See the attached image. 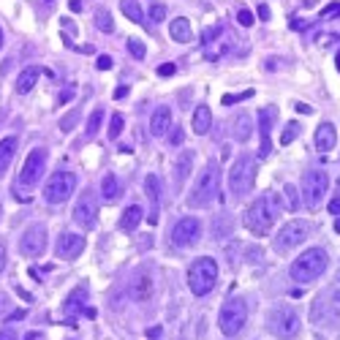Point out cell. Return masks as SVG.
I'll return each mask as SVG.
<instances>
[{"mask_svg":"<svg viewBox=\"0 0 340 340\" xmlns=\"http://www.w3.org/2000/svg\"><path fill=\"white\" fill-rule=\"evenodd\" d=\"M283 210V202L275 191H264L262 196H256L250 202V207L245 210V226L253 234H267V231L275 226L278 215Z\"/></svg>","mask_w":340,"mask_h":340,"instance_id":"cell-1","label":"cell"},{"mask_svg":"<svg viewBox=\"0 0 340 340\" xmlns=\"http://www.w3.org/2000/svg\"><path fill=\"white\" fill-rule=\"evenodd\" d=\"M326 267H329V253L324 248H308L302 256H297L291 262L289 275H291V281L305 286V283H313L316 278H321L326 272Z\"/></svg>","mask_w":340,"mask_h":340,"instance_id":"cell-2","label":"cell"},{"mask_svg":"<svg viewBox=\"0 0 340 340\" xmlns=\"http://www.w3.org/2000/svg\"><path fill=\"white\" fill-rule=\"evenodd\" d=\"M218 193H221V163L207 161V166L196 177V185H193V191L188 196V204L191 207H210L218 199Z\"/></svg>","mask_w":340,"mask_h":340,"instance_id":"cell-3","label":"cell"},{"mask_svg":"<svg viewBox=\"0 0 340 340\" xmlns=\"http://www.w3.org/2000/svg\"><path fill=\"white\" fill-rule=\"evenodd\" d=\"M310 321L316 326H340V289H326L313 299L310 308Z\"/></svg>","mask_w":340,"mask_h":340,"instance_id":"cell-4","label":"cell"},{"mask_svg":"<svg viewBox=\"0 0 340 340\" xmlns=\"http://www.w3.org/2000/svg\"><path fill=\"white\" fill-rule=\"evenodd\" d=\"M215 283H218V262L215 259L202 256L188 267V289L196 297H207L215 289Z\"/></svg>","mask_w":340,"mask_h":340,"instance_id":"cell-5","label":"cell"},{"mask_svg":"<svg viewBox=\"0 0 340 340\" xmlns=\"http://www.w3.org/2000/svg\"><path fill=\"white\" fill-rule=\"evenodd\" d=\"M253 183H256V158L250 152H239V158H234L229 172V188L239 199L245 193H250Z\"/></svg>","mask_w":340,"mask_h":340,"instance_id":"cell-6","label":"cell"},{"mask_svg":"<svg viewBox=\"0 0 340 340\" xmlns=\"http://www.w3.org/2000/svg\"><path fill=\"white\" fill-rule=\"evenodd\" d=\"M267 326H270V332L275 337L289 340V337L299 335V329H302V318H299V313L291 308V305H278V308H272L270 316H267Z\"/></svg>","mask_w":340,"mask_h":340,"instance_id":"cell-7","label":"cell"},{"mask_svg":"<svg viewBox=\"0 0 340 340\" xmlns=\"http://www.w3.org/2000/svg\"><path fill=\"white\" fill-rule=\"evenodd\" d=\"M245 324H248V305L237 297L226 299L221 313H218V326H221V332L226 337H234L245 329Z\"/></svg>","mask_w":340,"mask_h":340,"instance_id":"cell-8","label":"cell"},{"mask_svg":"<svg viewBox=\"0 0 340 340\" xmlns=\"http://www.w3.org/2000/svg\"><path fill=\"white\" fill-rule=\"evenodd\" d=\"M46 158H49V152H46L44 147H36V150H30V155L25 158V163H22V172H19V177H17V196L22 199V191H30L33 185L38 183V180L44 177V166H46Z\"/></svg>","mask_w":340,"mask_h":340,"instance_id":"cell-9","label":"cell"},{"mask_svg":"<svg viewBox=\"0 0 340 340\" xmlns=\"http://www.w3.org/2000/svg\"><path fill=\"white\" fill-rule=\"evenodd\" d=\"M326 191H329V175H326L324 169L305 172V177H302V193H299V196H302V202L308 204L310 210L321 207Z\"/></svg>","mask_w":340,"mask_h":340,"instance_id":"cell-10","label":"cell"},{"mask_svg":"<svg viewBox=\"0 0 340 340\" xmlns=\"http://www.w3.org/2000/svg\"><path fill=\"white\" fill-rule=\"evenodd\" d=\"M74 188H76L74 172L57 169L55 175L46 180V185H44V202L46 204H63V202H68V199H71Z\"/></svg>","mask_w":340,"mask_h":340,"instance_id":"cell-11","label":"cell"},{"mask_svg":"<svg viewBox=\"0 0 340 340\" xmlns=\"http://www.w3.org/2000/svg\"><path fill=\"white\" fill-rule=\"evenodd\" d=\"M308 234H310V223L302 221V218H294V221L281 226V231L275 234L272 245H275L278 253H286V250L297 248V245H302L305 239H308Z\"/></svg>","mask_w":340,"mask_h":340,"instance_id":"cell-12","label":"cell"},{"mask_svg":"<svg viewBox=\"0 0 340 340\" xmlns=\"http://www.w3.org/2000/svg\"><path fill=\"white\" fill-rule=\"evenodd\" d=\"M169 237H172V245H177V248H191V245H196L202 239V223H199V218H191V215L180 218L172 226Z\"/></svg>","mask_w":340,"mask_h":340,"instance_id":"cell-13","label":"cell"},{"mask_svg":"<svg viewBox=\"0 0 340 340\" xmlns=\"http://www.w3.org/2000/svg\"><path fill=\"white\" fill-rule=\"evenodd\" d=\"M46 250V226L33 223L25 229V234L19 237V253L28 259H36Z\"/></svg>","mask_w":340,"mask_h":340,"instance_id":"cell-14","label":"cell"},{"mask_svg":"<svg viewBox=\"0 0 340 340\" xmlns=\"http://www.w3.org/2000/svg\"><path fill=\"white\" fill-rule=\"evenodd\" d=\"M74 221L82 226V229H93L98 223V199L90 188L79 196L76 207H74Z\"/></svg>","mask_w":340,"mask_h":340,"instance_id":"cell-15","label":"cell"},{"mask_svg":"<svg viewBox=\"0 0 340 340\" xmlns=\"http://www.w3.org/2000/svg\"><path fill=\"white\" fill-rule=\"evenodd\" d=\"M155 294V275L150 267H139L131 278V299L133 302H147Z\"/></svg>","mask_w":340,"mask_h":340,"instance_id":"cell-16","label":"cell"},{"mask_svg":"<svg viewBox=\"0 0 340 340\" xmlns=\"http://www.w3.org/2000/svg\"><path fill=\"white\" fill-rule=\"evenodd\" d=\"M278 120V106H262L259 112V133H262V147H259V158H267L272 152V142H270V133L272 125Z\"/></svg>","mask_w":340,"mask_h":340,"instance_id":"cell-17","label":"cell"},{"mask_svg":"<svg viewBox=\"0 0 340 340\" xmlns=\"http://www.w3.org/2000/svg\"><path fill=\"white\" fill-rule=\"evenodd\" d=\"M144 193L150 199V215H144V218H147V223L155 226L158 218H161V180H158V175L144 177Z\"/></svg>","mask_w":340,"mask_h":340,"instance_id":"cell-18","label":"cell"},{"mask_svg":"<svg viewBox=\"0 0 340 340\" xmlns=\"http://www.w3.org/2000/svg\"><path fill=\"white\" fill-rule=\"evenodd\" d=\"M88 289H84V286H76L74 291H71L68 297H65V316H68V324H74L76 321V316L79 313H88Z\"/></svg>","mask_w":340,"mask_h":340,"instance_id":"cell-19","label":"cell"},{"mask_svg":"<svg viewBox=\"0 0 340 340\" xmlns=\"http://www.w3.org/2000/svg\"><path fill=\"white\" fill-rule=\"evenodd\" d=\"M82 250H84V237H79V234H63L55 248L57 259H76Z\"/></svg>","mask_w":340,"mask_h":340,"instance_id":"cell-20","label":"cell"},{"mask_svg":"<svg viewBox=\"0 0 340 340\" xmlns=\"http://www.w3.org/2000/svg\"><path fill=\"white\" fill-rule=\"evenodd\" d=\"M191 169H193V150H183V152L177 155V161H175V172H172V177H175V188H177V191L185 185V180H188Z\"/></svg>","mask_w":340,"mask_h":340,"instance_id":"cell-21","label":"cell"},{"mask_svg":"<svg viewBox=\"0 0 340 340\" xmlns=\"http://www.w3.org/2000/svg\"><path fill=\"white\" fill-rule=\"evenodd\" d=\"M172 131V109L169 106H158L150 117V133L152 136H166Z\"/></svg>","mask_w":340,"mask_h":340,"instance_id":"cell-22","label":"cell"},{"mask_svg":"<svg viewBox=\"0 0 340 340\" xmlns=\"http://www.w3.org/2000/svg\"><path fill=\"white\" fill-rule=\"evenodd\" d=\"M335 144H337V131H335V125H332V123H321V125L316 128V147L321 150V152H329Z\"/></svg>","mask_w":340,"mask_h":340,"instance_id":"cell-23","label":"cell"},{"mask_svg":"<svg viewBox=\"0 0 340 340\" xmlns=\"http://www.w3.org/2000/svg\"><path fill=\"white\" fill-rule=\"evenodd\" d=\"M191 125H193V133H199V136H204V133H210L212 128V109L210 106H196V112H193L191 117Z\"/></svg>","mask_w":340,"mask_h":340,"instance_id":"cell-24","label":"cell"},{"mask_svg":"<svg viewBox=\"0 0 340 340\" xmlns=\"http://www.w3.org/2000/svg\"><path fill=\"white\" fill-rule=\"evenodd\" d=\"M169 36L175 38L177 44H191V41H193V28H191V22H188L185 17L172 19V25H169Z\"/></svg>","mask_w":340,"mask_h":340,"instance_id":"cell-25","label":"cell"},{"mask_svg":"<svg viewBox=\"0 0 340 340\" xmlns=\"http://www.w3.org/2000/svg\"><path fill=\"white\" fill-rule=\"evenodd\" d=\"M142 218H144V210L139 207V204H128V207L123 210V215H120V229L136 231V226L142 223Z\"/></svg>","mask_w":340,"mask_h":340,"instance_id":"cell-26","label":"cell"},{"mask_svg":"<svg viewBox=\"0 0 340 340\" xmlns=\"http://www.w3.org/2000/svg\"><path fill=\"white\" fill-rule=\"evenodd\" d=\"M38 76H41V68H38V65H28V68H22V74H19V79H17V93H19V96H25V93H30L33 88H36Z\"/></svg>","mask_w":340,"mask_h":340,"instance_id":"cell-27","label":"cell"},{"mask_svg":"<svg viewBox=\"0 0 340 340\" xmlns=\"http://www.w3.org/2000/svg\"><path fill=\"white\" fill-rule=\"evenodd\" d=\"M250 133H253V123H250V117L245 115V112H239V115L234 117V123H231V136H234L237 142H248Z\"/></svg>","mask_w":340,"mask_h":340,"instance_id":"cell-28","label":"cell"},{"mask_svg":"<svg viewBox=\"0 0 340 340\" xmlns=\"http://www.w3.org/2000/svg\"><path fill=\"white\" fill-rule=\"evenodd\" d=\"M14 155H17V139L14 136L0 139V172L9 169V163L14 161Z\"/></svg>","mask_w":340,"mask_h":340,"instance_id":"cell-29","label":"cell"},{"mask_svg":"<svg viewBox=\"0 0 340 340\" xmlns=\"http://www.w3.org/2000/svg\"><path fill=\"white\" fill-rule=\"evenodd\" d=\"M101 193H104V199L106 202H117L120 199V180L112 175H104V180H101Z\"/></svg>","mask_w":340,"mask_h":340,"instance_id":"cell-30","label":"cell"},{"mask_svg":"<svg viewBox=\"0 0 340 340\" xmlns=\"http://www.w3.org/2000/svg\"><path fill=\"white\" fill-rule=\"evenodd\" d=\"M281 202L286 204V210H289V212H297V210H299V204H302V196H299L297 185H291V183H286V185H283V196H281Z\"/></svg>","mask_w":340,"mask_h":340,"instance_id":"cell-31","label":"cell"},{"mask_svg":"<svg viewBox=\"0 0 340 340\" xmlns=\"http://www.w3.org/2000/svg\"><path fill=\"white\" fill-rule=\"evenodd\" d=\"M120 9H123V14L128 17L133 25H142V22H144V14H142V6H139V0H120Z\"/></svg>","mask_w":340,"mask_h":340,"instance_id":"cell-32","label":"cell"},{"mask_svg":"<svg viewBox=\"0 0 340 340\" xmlns=\"http://www.w3.org/2000/svg\"><path fill=\"white\" fill-rule=\"evenodd\" d=\"M104 115L106 112L98 106V109H93V115L88 117V128H84V133H88V139H93L98 131H101V123H104Z\"/></svg>","mask_w":340,"mask_h":340,"instance_id":"cell-33","label":"cell"},{"mask_svg":"<svg viewBox=\"0 0 340 340\" xmlns=\"http://www.w3.org/2000/svg\"><path fill=\"white\" fill-rule=\"evenodd\" d=\"M96 28L101 33H112V30H115V19H112V14L106 9H96Z\"/></svg>","mask_w":340,"mask_h":340,"instance_id":"cell-34","label":"cell"},{"mask_svg":"<svg viewBox=\"0 0 340 340\" xmlns=\"http://www.w3.org/2000/svg\"><path fill=\"white\" fill-rule=\"evenodd\" d=\"M123 128H125V117L120 115V112H115V115H112V120H109V128H106L109 139H117L120 133H123Z\"/></svg>","mask_w":340,"mask_h":340,"instance_id":"cell-35","label":"cell"},{"mask_svg":"<svg viewBox=\"0 0 340 340\" xmlns=\"http://www.w3.org/2000/svg\"><path fill=\"white\" fill-rule=\"evenodd\" d=\"M297 136H299V123H289L281 133V144H291Z\"/></svg>","mask_w":340,"mask_h":340,"instance_id":"cell-36","label":"cell"},{"mask_svg":"<svg viewBox=\"0 0 340 340\" xmlns=\"http://www.w3.org/2000/svg\"><path fill=\"white\" fill-rule=\"evenodd\" d=\"M150 19H152V25H161L166 19V6L163 3H150Z\"/></svg>","mask_w":340,"mask_h":340,"instance_id":"cell-37","label":"cell"},{"mask_svg":"<svg viewBox=\"0 0 340 340\" xmlns=\"http://www.w3.org/2000/svg\"><path fill=\"white\" fill-rule=\"evenodd\" d=\"M79 115H82V112H79V109H71L68 112V117H63V120H60V131H71V128H74V125L79 123Z\"/></svg>","mask_w":340,"mask_h":340,"instance_id":"cell-38","label":"cell"},{"mask_svg":"<svg viewBox=\"0 0 340 340\" xmlns=\"http://www.w3.org/2000/svg\"><path fill=\"white\" fill-rule=\"evenodd\" d=\"M128 52L136 60H142L144 55H147V46H144V41H139V38H131V41H128Z\"/></svg>","mask_w":340,"mask_h":340,"instance_id":"cell-39","label":"cell"},{"mask_svg":"<svg viewBox=\"0 0 340 340\" xmlns=\"http://www.w3.org/2000/svg\"><path fill=\"white\" fill-rule=\"evenodd\" d=\"M183 139H185L183 128H180V125H172V131H169V144H172V147H180V144H183Z\"/></svg>","mask_w":340,"mask_h":340,"instance_id":"cell-40","label":"cell"},{"mask_svg":"<svg viewBox=\"0 0 340 340\" xmlns=\"http://www.w3.org/2000/svg\"><path fill=\"white\" fill-rule=\"evenodd\" d=\"M237 22L242 25V28H250V25H253V14H250L248 9H239L237 11Z\"/></svg>","mask_w":340,"mask_h":340,"instance_id":"cell-41","label":"cell"},{"mask_svg":"<svg viewBox=\"0 0 340 340\" xmlns=\"http://www.w3.org/2000/svg\"><path fill=\"white\" fill-rule=\"evenodd\" d=\"M335 17H340V3H329L321 11V19H335Z\"/></svg>","mask_w":340,"mask_h":340,"instance_id":"cell-42","label":"cell"},{"mask_svg":"<svg viewBox=\"0 0 340 340\" xmlns=\"http://www.w3.org/2000/svg\"><path fill=\"white\" fill-rule=\"evenodd\" d=\"M96 65H98V71H109L112 65H115V60H112L109 55H101V57H98V63H96Z\"/></svg>","mask_w":340,"mask_h":340,"instance_id":"cell-43","label":"cell"},{"mask_svg":"<svg viewBox=\"0 0 340 340\" xmlns=\"http://www.w3.org/2000/svg\"><path fill=\"white\" fill-rule=\"evenodd\" d=\"M177 71V65L175 63H163V65H158V76H172Z\"/></svg>","mask_w":340,"mask_h":340,"instance_id":"cell-44","label":"cell"},{"mask_svg":"<svg viewBox=\"0 0 340 340\" xmlns=\"http://www.w3.org/2000/svg\"><path fill=\"white\" fill-rule=\"evenodd\" d=\"M25 316H28V310L19 308V310H14V313H9V316H6V321H22Z\"/></svg>","mask_w":340,"mask_h":340,"instance_id":"cell-45","label":"cell"},{"mask_svg":"<svg viewBox=\"0 0 340 340\" xmlns=\"http://www.w3.org/2000/svg\"><path fill=\"white\" fill-rule=\"evenodd\" d=\"M71 98H74V88H65V90L57 96V104H68Z\"/></svg>","mask_w":340,"mask_h":340,"instance_id":"cell-46","label":"cell"},{"mask_svg":"<svg viewBox=\"0 0 340 340\" xmlns=\"http://www.w3.org/2000/svg\"><path fill=\"white\" fill-rule=\"evenodd\" d=\"M0 340H19V337L11 326H3V329H0Z\"/></svg>","mask_w":340,"mask_h":340,"instance_id":"cell-47","label":"cell"},{"mask_svg":"<svg viewBox=\"0 0 340 340\" xmlns=\"http://www.w3.org/2000/svg\"><path fill=\"white\" fill-rule=\"evenodd\" d=\"M253 93L248 90V93H242V96H223V104H234V101H239V98H250Z\"/></svg>","mask_w":340,"mask_h":340,"instance_id":"cell-48","label":"cell"},{"mask_svg":"<svg viewBox=\"0 0 340 340\" xmlns=\"http://www.w3.org/2000/svg\"><path fill=\"white\" fill-rule=\"evenodd\" d=\"M9 305H11V302H9V297H6L3 291H0V316H3L6 310H9Z\"/></svg>","mask_w":340,"mask_h":340,"instance_id":"cell-49","label":"cell"},{"mask_svg":"<svg viewBox=\"0 0 340 340\" xmlns=\"http://www.w3.org/2000/svg\"><path fill=\"white\" fill-rule=\"evenodd\" d=\"M329 212H332V215H340V196L329 202Z\"/></svg>","mask_w":340,"mask_h":340,"instance_id":"cell-50","label":"cell"},{"mask_svg":"<svg viewBox=\"0 0 340 340\" xmlns=\"http://www.w3.org/2000/svg\"><path fill=\"white\" fill-rule=\"evenodd\" d=\"M6 259H9V256H6V245L0 242V272L6 270Z\"/></svg>","mask_w":340,"mask_h":340,"instance_id":"cell-51","label":"cell"},{"mask_svg":"<svg viewBox=\"0 0 340 340\" xmlns=\"http://www.w3.org/2000/svg\"><path fill=\"white\" fill-rule=\"evenodd\" d=\"M144 335H147L150 340H152V337H161V326H150V329L144 332Z\"/></svg>","mask_w":340,"mask_h":340,"instance_id":"cell-52","label":"cell"},{"mask_svg":"<svg viewBox=\"0 0 340 340\" xmlns=\"http://www.w3.org/2000/svg\"><path fill=\"white\" fill-rule=\"evenodd\" d=\"M294 109L299 112V115H310V112H313V106H308V104H297Z\"/></svg>","mask_w":340,"mask_h":340,"instance_id":"cell-53","label":"cell"},{"mask_svg":"<svg viewBox=\"0 0 340 340\" xmlns=\"http://www.w3.org/2000/svg\"><path fill=\"white\" fill-rule=\"evenodd\" d=\"M125 96H128V88H125V84H123V88H117V90H115V98H125Z\"/></svg>","mask_w":340,"mask_h":340,"instance_id":"cell-54","label":"cell"},{"mask_svg":"<svg viewBox=\"0 0 340 340\" xmlns=\"http://www.w3.org/2000/svg\"><path fill=\"white\" fill-rule=\"evenodd\" d=\"M259 17H262V19H270V9H267V6H259Z\"/></svg>","mask_w":340,"mask_h":340,"instance_id":"cell-55","label":"cell"},{"mask_svg":"<svg viewBox=\"0 0 340 340\" xmlns=\"http://www.w3.org/2000/svg\"><path fill=\"white\" fill-rule=\"evenodd\" d=\"M25 340H44V335H41V332H28V337H25Z\"/></svg>","mask_w":340,"mask_h":340,"instance_id":"cell-56","label":"cell"},{"mask_svg":"<svg viewBox=\"0 0 340 340\" xmlns=\"http://www.w3.org/2000/svg\"><path fill=\"white\" fill-rule=\"evenodd\" d=\"M82 9V3H79V0H71V11H79Z\"/></svg>","mask_w":340,"mask_h":340,"instance_id":"cell-57","label":"cell"},{"mask_svg":"<svg viewBox=\"0 0 340 340\" xmlns=\"http://www.w3.org/2000/svg\"><path fill=\"white\" fill-rule=\"evenodd\" d=\"M335 65H337V71H340V49H337V57H335Z\"/></svg>","mask_w":340,"mask_h":340,"instance_id":"cell-58","label":"cell"},{"mask_svg":"<svg viewBox=\"0 0 340 340\" xmlns=\"http://www.w3.org/2000/svg\"><path fill=\"white\" fill-rule=\"evenodd\" d=\"M335 231H337V234H340V218H337V221H335Z\"/></svg>","mask_w":340,"mask_h":340,"instance_id":"cell-59","label":"cell"},{"mask_svg":"<svg viewBox=\"0 0 340 340\" xmlns=\"http://www.w3.org/2000/svg\"><path fill=\"white\" fill-rule=\"evenodd\" d=\"M0 46H3V30H0Z\"/></svg>","mask_w":340,"mask_h":340,"instance_id":"cell-60","label":"cell"},{"mask_svg":"<svg viewBox=\"0 0 340 340\" xmlns=\"http://www.w3.org/2000/svg\"><path fill=\"white\" fill-rule=\"evenodd\" d=\"M0 215H3V202H0Z\"/></svg>","mask_w":340,"mask_h":340,"instance_id":"cell-61","label":"cell"}]
</instances>
